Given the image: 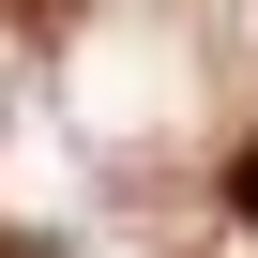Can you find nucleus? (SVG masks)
<instances>
[{
	"label": "nucleus",
	"instance_id": "obj_1",
	"mask_svg": "<svg viewBox=\"0 0 258 258\" xmlns=\"http://www.w3.org/2000/svg\"><path fill=\"white\" fill-rule=\"evenodd\" d=\"M228 213H243V228H258V152H228Z\"/></svg>",
	"mask_w": 258,
	"mask_h": 258
}]
</instances>
